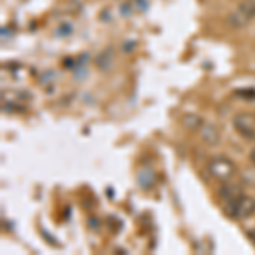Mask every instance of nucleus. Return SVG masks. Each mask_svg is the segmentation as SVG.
I'll use <instances>...</instances> for the list:
<instances>
[{"mask_svg":"<svg viewBox=\"0 0 255 255\" xmlns=\"http://www.w3.org/2000/svg\"><path fill=\"white\" fill-rule=\"evenodd\" d=\"M226 215H230L235 220H245L250 218L255 213V199L250 196H238L237 199L226 203Z\"/></svg>","mask_w":255,"mask_h":255,"instance_id":"f257e3e1","label":"nucleus"},{"mask_svg":"<svg viewBox=\"0 0 255 255\" xmlns=\"http://www.w3.org/2000/svg\"><path fill=\"white\" fill-rule=\"evenodd\" d=\"M208 170H209V174L215 177V179L221 180V182H226V180H230L233 175H235L237 167H235V163H233L230 158H226V157H215V158L211 160V162H209Z\"/></svg>","mask_w":255,"mask_h":255,"instance_id":"f03ea898","label":"nucleus"},{"mask_svg":"<svg viewBox=\"0 0 255 255\" xmlns=\"http://www.w3.org/2000/svg\"><path fill=\"white\" fill-rule=\"evenodd\" d=\"M235 129L247 139H255V116L249 113H238L233 118Z\"/></svg>","mask_w":255,"mask_h":255,"instance_id":"7ed1b4c3","label":"nucleus"},{"mask_svg":"<svg viewBox=\"0 0 255 255\" xmlns=\"http://www.w3.org/2000/svg\"><path fill=\"white\" fill-rule=\"evenodd\" d=\"M155 182H157V175H155L153 168H150V167L139 168L138 174H136V184L139 189L150 191V189L155 186Z\"/></svg>","mask_w":255,"mask_h":255,"instance_id":"20e7f679","label":"nucleus"},{"mask_svg":"<svg viewBox=\"0 0 255 255\" xmlns=\"http://www.w3.org/2000/svg\"><path fill=\"white\" fill-rule=\"evenodd\" d=\"M199 134H201V138H203V141L209 146H216L221 139L218 128L215 125H211V123H204L199 129Z\"/></svg>","mask_w":255,"mask_h":255,"instance_id":"39448f33","label":"nucleus"},{"mask_svg":"<svg viewBox=\"0 0 255 255\" xmlns=\"http://www.w3.org/2000/svg\"><path fill=\"white\" fill-rule=\"evenodd\" d=\"M220 197L221 199H225V203H230V201L237 199L238 196H242L244 192H242V187L237 186V184H223V186L220 187Z\"/></svg>","mask_w":255,"mask_h":255,"instance_id":"423d86ee","label":"nucleus"},{"mask_svg":"<svg viewBox=\"0 0 255 255\" xmlns=\"http://www.w3.org/2000/svg\"><path fill=\"white\" fill-rule=\"evenodd\" d=\"M228 22L232 24L233 27H245L247 24L250 22V19L247 17V15L240 9H237L235 12H232V14H230Z\"/></svg>","mask_w":255,"mask_h":255,"instance_id":"0eeeda50","label":"nucleus"},{"mask_svg":"<svg viewBox=\"0 0 255 255\" xmlns=\"http://www.w3.org/2000/svg\"><path fill=\"white\" fill-rule=\"evenodd\" d=\"M182 123H184V128H187L189 131H197L204 125L203 119H201V116H197V114H186Z\"/></svg>","mask_w":255,"mask_h":255,"instance_id":"6e6552de","label":"nucleus"},{"mask_svg":"<svg viewBox=\"0 0 255 255\" xmlns=\"http://www.w3.org/2000/svg\"><path fill=\"white\" fill-rule=\"evenodd\" d=\"M96 63H97V67L101 68V70H109L111 67H113L114 58H113V53H111V49L104 51L102 55H99Z\"/></svg>","mask_w":255,"mask_h":255,"instance_id":"1a4fd4ad","label":"nucleus"},{"mask_svg":"<svg viewBox=\"0 0 255 255\" xmlns=\"http://www.w3.org/2000/svg\"><path fill=\"white\" fill-rule=\"evenodd\" d=\"M237 9H240L250 20L255 17V2H252V0H247V2L240 3V5H238Z\"/></svg>","mask_w":255,"mask_h":255,"instance_id":"9d476101","label":"nucleus"},{"mask_svg":"<svg viewBox=\"0 0 255 255\" xmlns=\"http://www.w3.org/2000/svg\"><path fill=\"white\" fill-rule=\"evenodd\" d=\"M237 96L247 97V99H255V89H240L237 92Z\"/></svg>","mask_w":255,"mask_h":255,"instance_id":"9b49d317","label":"nucleus"},{"mask_svg":"<svg viewBox=\"0 0 255 255\" xmlns=\"http://www.w3.org/2000/svg\"><path fill=\"white\" fill-rule=\"evenodd\" d=\"M244 179L247 184H250V186H255V170H247L244 174Z\"/></svg>","mask_w":255,"mask_h":255,"instance_id":"f8f14e48","label":"nucleus"},{"mask_svg":"<svg viewBox=\"0 0 255 255\" xmlns=\"http://www.w3.org/2000/svg\"><path fill=\"white\" fill-rule=\"evenodd\" d=\"M249 235H250V240H252V242H254V245H255V228L249 233Z\"/></svg>","mask_w":255,"mask_h":255,"instance_id":"ddd939ff","label":"nucleus"},{"mask_svg":"<svg viewBox=\"0 0 255 255\" xmlns=\"http://www.w3.org/2000/svg\"><path fill=\"white\" fill-rule=\"evenodd\" d=\"M250 158H252V162L255 163V148L252 150V153H250Z\"/></svg>","mask_w":255,"mask_h":255,"instance_id":"4468645a","label":"nucleus"}]
</instances>
